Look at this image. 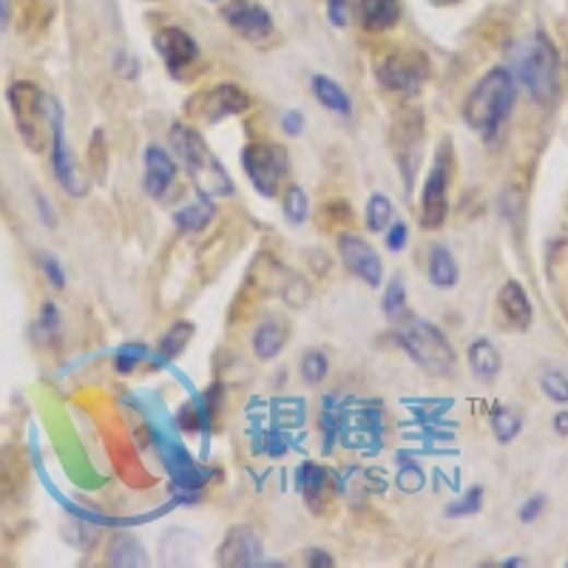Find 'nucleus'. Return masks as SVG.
Masks as SVG:
<instances>
[{
    "instance_id": "obj_28",
    "label": "nucleus",
    "mask_w": 568,
    "mask_h": 568,
    "mask_svg": "<svg viewBox=\"0 0 568 568\" xmlns=\"http://www.w3.org/2000/svg\"><path fill=\"white\" fill-rule=\"evenodd\" d=\"M282 211H284V216H287V222H291V225H301V222H307L310 202H307V193L301 191L298 185H291V188L284 191Z\"/></svg>"
},
{
    "instance_id": "obj_32",
    "label": "nucleus",
    "mask_w": 568,
    "mask_h": 568,
    "mask_svg": "<svg viewBox=\"0 0 568 568\" xmlns=\"http://www.w3.org/2000/svg\"><path fill=\"white\" fill-rule=\"evenodd\" d=\"M540 390L554 404H568V376L563 372H546L540 378Z\"/></svg>"
},
{
    "instance_id": "obj_3",
    "label": "nucleus",
    "mask_w": 568,
    "mask_h": 568,
    "mask_svg": "<svg viewBox=\"0 0 568 568\" xmlns=\"http://www.w3.org/2000/svg\"><path fill=\"white\" fill-rule=\"evenodd\" d=\"M170 149H174L179 163L185 165L188 177L193 179L202 197H230L234 193V179L227 177L225 165L213 156V151L199 137L197 128L177 122L170 128Z\"/></svg>"
},
{
    "instance_id": "obj_23",
    "label": "nucleus",
    "mask_w": 568,
    "mask_h": 568,
    "mask_svg": "<svg viewBox=\"0 0 568 568\" xmlns=\"http://www.w3.org/2000/svg\"><path fill=\"white\" fill-rule=\"evenodd\" d=\"M327 481H330L327 469H321L319 463H301V469H298V489L312 509L321 506V497L327 495Z\"/></svg>"
},
{
    "instance_id": "obj_11",
    "label": "nucleus",
    "mask_w": 568,
    "mask_h": 568,
    "mask_svg": "<svg viewBox=\"0 0 568 568\" xmlns=\"http://www.w3.org/2000/svg\"><path fill=\"white\" fill-rule=\"evenodd\" d=\"M216 563H220V566H239V568L262 566L264 546H262V537L256 534L253 525H245V523L234 525V529L225 534V540H222L220 552H216Z\"/></svg>"
},
{
    "instance_id": "obj_44",
    "label": "nucleus",
    "mask_w": 568,
    "mask_h": 568,
    "mask_svg": "<svg viewBox=\"0 0 568 568\" xmlns=\"http://www.w3.org/2000/svg\"><path fill=\"white\" fill-rule=\"evenodd\" d=\"M435 7H454V3H458V0H433Z\"/></svg>"
},
{
    "instance_id": "obj_21",
    "label": "nucleus",
    "mask_w": 568,
    "mask_h": 568,
    "mask_svg": "<svg viewBox=\"0 0 568 568\" xmlns=\"http://www.w3.org/2000/svg\"><path fill=\"white\" fill-rule=\"evenodd\" d=\"M108 563L111 566H149V554L134 534H117L108 546Z\"/></svg>"
},
{
    "instance_id": "obj_18",
    "label": "nucleus",
    "mask_w": 568,
    "mask_h": 568,
    "mask_svg": "<svg viewBox=\"0 0 568 568\" xmlns=\"http://www.w3.org/2000/svg\"><path fill=\"white\" fill-rule=\"evenodd\" d=\"M500 367H504V358H500V353H497V347L489 339L472 341V347H469V369L481 381H495L500 376Z\"/></svg>"
},
{
    "instance_id": "obj_35",
    "label": "nucleus",
    "mask_w": 568,
    "mask_h": 568,
    "mask_svg": "<svg viewBox=\"0 0 568 568\" xmlns=\"http://www.w3.org/2000/svg\"><path fill=\"white\" fill-rule=\"evenodd\" d=\"M406 241H410V227H406V222H392V225L387 227V250L401 253V250L406 248Z\"/></svg>"
},
{
    "instance_id": "obj_12",
    "label": "nucleus",
    "mask_w": 568,
    "mask_h": 568,
    "mask_svg": "<svg viewBox=\"0 0 568 568\" xmlns=\"http://www.w3.org/2000/svg\"><path fill=\"white\" fill-rule=\"evenodd\" d=\"M51 168H55V179L63 185L71 197L83 193V185H78V170H74V159H71L69 142H66L63 128V106L51 99Z\"/></svg>"
},
{
    "instance_id": "obj_17",
    "label": "nucleus",
    "mask_w": 568,
    "mask_h": 568,
    "mask_svg": "<svg viewBox=\"0 0 568 568\" xmlns=\"http://www.w3.org/2000/svg\"><path fill=\"white\" fill-rule=\"evenodd\" d=\"M358 21L369 35L390 32L401 21V0H358Z\"/></svg>"
},
{
    "instance_id": "obj_22",
    "label": "nucleus",
    "mask_w": 568,
    "mask_h": 568,
    "mask_svg": "<svg viewBox=\"0 0 568 568\" xmlns=\"http://www.w3.org/2000/svg\"><path fill=\"white\" fill-rule=\"evenodd\" d=\"M312 94H316V99H319L324 108H330V111H335V114L353 111V103H350L347 92H344V88H341L333 78L316 74V78H312Z\"/></svg>"
},
{
    "instance_id": "obj_41",
    "label": "nucleus",
    "mask_w": 568,
    "mask_h": 568,
    "mask_svg": "<svg viewBox=\"0 0 568 568\" xmlns=\"http://www.w3.org/2000/svg\"><path fill=\"white\" fill-rule=\"evenodd\" d=\"M35 205H37V211H40V220H43V225H55V211H51V205L49 202H46V197H43V193H35Z\"/></svg>"
},
{
    "instance_id": "obj_5",
    "label": "nucleus",
    "mask_w": 568,
    "mask_h": 568,
    "mask_svg": "<svg viewBox=\"0 0 568 568\" xmlns=\"http://www.w3.org/2000/svg\"><path fill=\"white\" fill-rule=\"evenodd\" d=\"M7 103L17 134L32 151L46 149V137L51 134V99L28 80H14L7 88Z\"/></svg>"
},
{
    "instance_id": "obj_14",
    "label": "nucleus",
    "mask_w": 568,
    "mask_h": 568,
    "mask_svg": "<svg viewBox=\"0 0 568 568\" xmlns=\"http://www.w3.org/2000/svg\"><path fill=\"white\" fill-rule=\"evenodd\" d=\"M154 46L156 51H159V57H163V63L168 66L174 74H182L185 66H191L199 57L197 40H193L185 28L177 26H168L163 28V32H156Z\"/></svg>"
},
{
    "instance_id": "obj_7",
    "label": "nucleus",
    "mask_w": 568,
    "mask_h": 568,
    "mask_svg": "<svg viewBox=\"0 0 568 568\" xmlns=\"http://www.w3.org/2000/svg\"><path fill=\"white\" fill-rule=\"evenodd\" d=\"M449 177H452V151L449 145H440L433 168L426 174L424 188H421V225L426 230H435L447 222Z\"/></svg>"
},
{
    "instance_id": "obj_26",
    "label": "nucleus",
    "mask_w": 568,
    "mask_h": 568,
    "mask_svg": "<svg viewBox=\"0 0 568 568\" xmlns=\"http://www.w3.org/2000/svg\"><path fill=\"white\" fill-rule=\"evenodd\" d=\"M191 339H193V324L179 321V324L170 327L168 333L159 339V355H163V358H177V355H182V350L188 347V341Z\"/></svg>"
},
{
    "instance_id": "obj_36",
    "label": "nucleus",
    "mask_w": 568,
    "mask_h": 568,
    "mask_svg": "<svg viewBox=\"0 0 568 568\" xmlns=\"http://www.w3.org/2000/svg\"><path fill=\"white\" fill-rule=\"evenodd\" d=\"M40 268H43V273H46V279H49L51 287L63 291L66 273H63V268H60V262H57L55 256H40Z\"/></svg>"
},
{
    "instance_id": "obj_24",
    "label": "nucleus",
    "mask_w": 568,
    "mask_h": 568,
    "mask_svg": "<svg viewBox=\"0 0 568 568\" xmlns=\"http://www.w3.org/2000/svg\"><path fill=\"white\" fill-rule=\"evenodd\" d=\"M213 205L208 202V197L202 199V202H197V205H188L182 208V211L174 213V222H177L179 230H185V234H197V230H202V227H208L213 222Z\"/></svg>"
},
{
    "instance_id": "obj_13",
    "label": "nucleus",
    "mask_w": 568,
    "mask_h": 568,
    "mask_svg": "<svg viewBox=\"0 0 568 568\" xmlns=\"http://www.w3.org/2000/svg\"><path fill=\"white\" fill-rule=\"evenodd\" d=\"M222 17L245 40H264V37L273 35V17H270V12L264 7H259V3H250V0H230L222 9Z\"/></svg>"
},
{
    "instance_id": "obj_27",
    "label": "nucleus",
    "mask_w": 568,
    "mask_h": 568,
    "mask_svg": "<svg viewBox=\"0 0 568 568\" xmlns=\"http://www.w3.org/2000/svg\"><path fill=\"white\" fill-rule=\"evenodd\" d=\"M364 216H367L369 230H372V234H381V230H387V227L392 225V202L383 197V193H372Z\"/></svg>"
},
{
    "instance_id": "obj_6",
    "label": "nucleus",
    "mask_w": 568,
    "mask_h": 568,
    "mask_svg": "<svg viewBox=\"0 0 568 568\" xmlns=\"http://www.w3.org/2000/svg\"><path fill=\"white\" fill-rule=\"evenodd\" d=\"M241 165H245V174H248L256 191L270 199L276 197L279 188H282L291 159H287V151L276 142H253L241 151Z\"/></svg>"
},
{
    "instance_id": "obj_34",
    "label": "nucleus",
    "mask_w": 568,
    "mask_h": 568,
    "mask_svg": "<svg viewBox=\"0 0 568 568\" xmlns=\"http://www.w3.org/2000/svg\"><path fill=\"white\" fill-rule=\"evenodd\" d=\"M37 339H55L57 330H60V312H57V307L51 305V301H46L40 310V319H37Z\"/></svg>"
},
{
    "instance_id": "obj_16",
    "label": "nucleus",
    "mask_w": 568,
    "mask_h": 568,
    "mask_svg": "<svg viewBox=\"0 0 568 568\" xmlns=\"http://www.w3.org/2000/svg\"><path fill=\"white\" fill-rule=\"evenodd\" d=\"M497 310H500L506 324H509L511 330H518V333H525L534 321L532 301L525 296L523 284L514 282V279L506 282L504 287H500V293H497Z\"/></svg>"
},
{
    "instance_id": "obj_4",
    "label": "nucleus",
    "mask_w": 568,
    "mask_h": 568,
    "mask_svg": "<svg viewBox=\"0 0 568 568\" xmlns=\"http://www.w3.org/2000/svg\"><path fill=\"white\" fill-rule=\"evenodd\" d=\"M398 344L404 347L412 362L424 369L426 376L449 378L454 372V347L452 341L443 335V330L426 319H406L398 327Z\"/></svg>"
},
{
    "instance_id": "obj_10",
    "label": "nucleus",
    "mask_w": 568,
    "mask_h": 568,
    "mask_svg": "<svg viewBox=\"0 0 568 568\" xmlns=\"http://www.w3.org/2000/svg\"><path fill=\"white\" fill-rule=\"evenodd\" d=\"M339 256L341 262L347 264L350 273L362 279L367 287H381L383 282L381 256L376 253V248H372L367 239H362V236L355 234H344L339 239Z\"/></svg>"
},
{
    "instance_id": "obj_2",
    "label": "nucleus",
    "mask_w": 568,
    "mask_h": 568,
    "mask_svg": "<svg viewBox=\"0 0 568 568\" xmlns=\"http://www.w3.org/2000/svg\"><path fill=\"white\" fill-rule=\"evenodd\" d=\"M511 74L540 106H552L560 92V51L546 32H534L511 49Z\"/></svg>"
},
{
    "instance_id": "obj_19",
    "label": "nucleus",
    "mask_w": 568,
    "mask_h": 568,
    "mask_svg": "<svg viewBox=\"0 0 568 568\" xmlns=\"http://www.w3.org/2000/svg\"><path fill=\"white\" fill-rule=\"evenodd\" d=\"M429 282L438 287V291H452L458 284V262H454L452 250L443 248V245H435L429 250Z\"/></svg>"
},
{
    "instance_id": "obj_25",
    "label": "nucleus",
    "mask_w": 568,
    "mask_h": 568,
    "mask_svg": "<svg viewBox=\"0 0 568 568\" xmlns=\"http://www.w3.org/2000/svg\"><path fill=\"white\" fill-rule=\"evenodd\" d=\"M492 433H495L497 443H511V440L518 438L520 429H523V418H520L518 412L509 410V406H497L495 412H492Z\"/></svg>"
},
{
    "instance_id": "obj_30",
    "label": "nucleus",
    "mask_w": 568,
    "mask_h": 568,
    "mask_svg": "<svg viewBox=\"0 0 568 568\" xmlns=\"http://www.w3.org/2000/svg\"><path fill=\"white\" fill-rule=\"evenodd\" d=\"M483 509V486H472L461 500L447 506V518H472Z\"/></svg>"
},
{
    "instance_id": "obj_29",
    "label": "nucleus",
    "mask_w": 568,
    "mask_h": 568,
    "mask_svg": "<svg viewBox=\"0 0 568 568\" xmlns=\"http://www.w3.org/2000/svg\"><path fill=\"white\" fill-rule=\"evenodd\" d=\"M383 316L390 321H401L406 316V291L401 279H392L383 293Z\"/></svg>"
},
{
    "instance_id": "obj_15",
    "label": "nucleus",
    "mask_w": 568,
    "mask_h": 568,
    "mask_svg": "<svg viewBox=\"0 0 568 568\" xmlns=\"http://www.w3.org/2000/svg\"><path fill=\"white\" fill-rule=\"evenodd\" d=\"M142 165H145V177H142V188H145V193L154 199L165 197V191H168L174 177H177V163H174V156H170L165 149H159V145H149L145 154H142Z\"/></svg>"
},
{
    "instance_id": "obj_38",
    "label": "nucleus",
    "mask_w": 568,
    "mask_h": 568,
    "mask_svg": "<svg viewBox=\"0 0 568 568\" xmlns=\"http://www.w3.org/2000/svg\"><path fill=\"white\" fill-rule=\"evenodd\" d=\"M282 128L287 137L301 134V131H305V117H301V111H284Z\"/></svg>"
},
{
    "instance_id": "obj_9",
    "label": "nucleus",
    "mask_w": 568,
    "mask_h": 568,
    "mask_svg": "<svg viewBox=\"0 0 568 568\" xmlns=\"http://www.w3.org/2000/svg\"><path fill=\"white\" fill-rule=\"evenodd\" d=\"M248 106H250L248 94L241 92V88H236V85L222 83L216 85V88H208V92L197 94V97L191 99L188 111L202 122H220L225 120V117L248 111Z\"/></svg>"
},
{
    "instance_id": "obj_33",
    "label": "nucleus",
    "mask_w": 568,
    "mask_h": 568,
    "mask_svg": "<svg viewBox=\"0 0 568 568\" xmlns=\"http://www.w3.org/2000/svg\"><path fill=\"white\" fill-rule=\"evenodd\" d=\"M142 358H149L145 347H140V344H128V347H122L120 353L114 355V367H117V372L128 376V372H131V369H134Z\"/></svg>"
},
{
    "instance_id": "obj_42",
    "label": "nucleus",
    "mask_w": 568,
    "mask_h": 568,
    "mask_svg": "<svg viewBox=\"0 0 568 568\" xmlns=\"http://www.w3.org/2000/svg\"><path fill=\"white\" fill-rule=\"evenodd\" d=\"M9 21H12V3H9V0H0V32L9 26Z\"/></svg>"
},
{
    "instance_id": "obj_40",
    "label": "nucleus",
    "mask_w": 568,
    "mask_h": 568,
    "mask_svg": "<svg viewBox=\"0 0 568 568\" xmlns=\"http://www.w3.org/2000/svg\"><path fill=\"white\" fill-rule=\"evenodd\" d=\"M307 557V566H319V568H327L333 566V557L327 552H321V548H310V552L305 554Z\"/></svg>"
},
{
    "instance_id": "obj_31",
    "label": "nucleus",
    "mask_w": 568,
    "mask_h": 568,
    "mask_svg": "<svg viewBox=\"0 0 568 568\" xmlns=\"http://www.w3.org/2000/svg\"><path fill=\"white\" fill-rule=\"evenodd\" d=\"M330 372V362H327V355L319 353V350H310V353L301 358V376H305L307 383H321Z\"/></svg>"
},
{
    "instance_id": "obj_43",
    "label": "nucleus",
    "mask_w": 568,
    "mask_h": 568,
    "mask_svg": "<svg viewBox=\"0 0 568 568\" xmlns=\"http://www.w3.org/2000/svg\"><path fill=\"white\" fill-rule=\"evenodd\" d=\"M554 429L560 435H568V412H560V415L554 418Z\"/></svg>"
},
{
    "instance_id": "obj_37",
    "label": "nucleus",
    "mask_w": 568,
    "mask_h": 568,
    "mask_svg": "<svg viewBox=\"0 0 568 568\" xmlns=\"http://www.w3.org/2000/svg\"><path fill=\"white\" fill-rule=\"evenodd\" d=\"M543 509H546V497H543V495L529 497V500L520 506V523H534V520L543 514Z\"/></svg>"
},
{
    "instance_id": "obj_39",
    "label": "nucleus",
    "mask_w": 568,
    "mask_h": 568,
    "mask_svg": "<svg viewBox=\"0 0 568 568\" xmlns=\"http://www.w3.org/2000/svg\"><path fill=\"white\" fill-rule=\"evenodd\" d=\"M327 14H330V23H335V26H347V0H330Z\"/></svg>"
},
{
    "instance_id": "obj_1",
    "label": "nucleus",
    "mask_w": 568,
    "mask_h": 568,
    "mask_svg": "<svg viewBox=\"0 0 568 568\" xmlns=\"http://www.w3.org/2000/svg\"><path fill=\"white\" fill-rule=\"evenodd\" d=\"M514 97H518V78L509 69H504V66L489 69L477 80L475 88L466 94L463 120L483 140H492L504 128V122L509 120L511 108H514Z\"/></svg>"
},
{
    "instance_id": "obj_8",
    "label": "nucleus",
    "mask_w": 568,
    "mask_h": 568,
    "mask_svg": "<svg viewBox=\"0 0 568 568\" xmlns=\"http://www.w3.org/2000/svg\"><path fill=\"white\" fill-rule=\"evenodd\" d=\"M376 74L381 85H387L390 92L412 97V94H418L424 88L426 78H429V60H426L424 51H395V55L383 57Z\"/></svg>"
},
{
    "instance_id": "obj_20",
    "label": "nucleus",
    "mask_w": 568,
    "mask_h": 568,
    "mask_svg": "<svg viewBox=\"0 0 568 568\" xmlns=\"http://www.w3.org/2000/svg\"><path fill=\"white\" fill-rule=\"evenodd\" d=\"M284 341H287V330L276 321H262V324L256 327L253 333V353L256 358H262V362H273L279 353H282Z\"/></svg>"
}]
</instances>
